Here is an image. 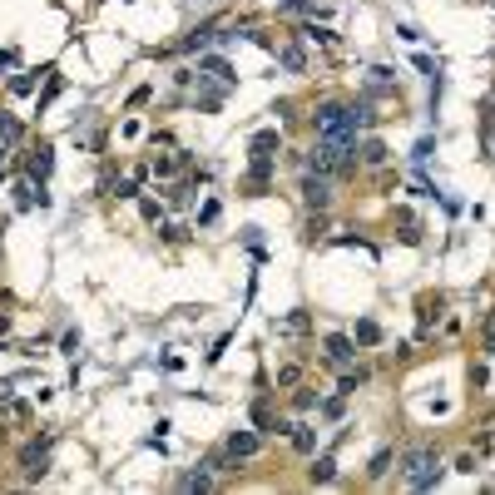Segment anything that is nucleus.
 <instances>
[{"label": "nucleus", "mask_w": 495, "mask_h": 495, "mask_svg": "<svg viewBox=\"0 0 495 495\" xmlns=\"http://www.w3.org/2000/svg\"><path fill=\"white\" fill-rule=\"evenodd\" d=\"M278 60H283L293 75H302V70H307V55H302V45H283V50H278Z\"/></svg>", "instance_id": "nucleus-12"}, {"label": "nucleus", "mask_w": 495, "mask_h": 495, "mask_svg": "<svg viewBox=\"0 0 495 495\" xmlns=\"http://www.w3.org/2000/svg\"><path fill=\"white\" fill-rule=\"evenodd\" d=\"M15 139H20V119L0 114V144H15Z\"/></svg>", "instance_id": "nucleus-19"}, {"label": "nucleus", "mask_w": 495, "mask_h": 495, "mask_svg": "<svg viewBox=\"0 0 495 495\" xmlns=\"http://www.w3.org/2000/svg\"><path fill=\"white\" fill-rule=\"evenodd\" d=\"M431 149H436V139H421V144H416V154H411V159H416V164H426V159H431Z\"/></svg>", "instance_id": "nucleus-25"}, {"label": "nucleus", "mask_w": 495, "mask_h": 495, "mask_svg": "<svg viewBox=\"0 0 495 495\" xmlns=\"http://www.w3.org/2000/svg\"><path fill=\"white\" fill-rule=\"evenodd\" d=\"M357 154H362V164H367V169H382V164H387V144H377V139H367Z\"/></svg>", "instance_id": "nucleus-10"}, {"label": "nucleus", "mask_w": 495, "mask_h": 495, "mask_svg": "<svg viewBox=\"0 0 495 495\" xmlns=\"http://www.w3.org/2000/svg\"><path fill=\"white\" fill-rule=\"evenodd\" d=\"M357 342H362V347H377V342H382V327H377L372 317H362V322H357Z\"/></svg>", "instance_id": "nucleus-16"}, {"label": "nucleus", "mask_w": 495, "mask_h": 495, "mask_svg": "<svg viewBox=\"0 0 495 495\" xmlns=\"http://www.w3.org/2000/svg\"><path fill=\"white\" fill-rule=\"evenodd\" d=\"M307 476H312V486H327V481H332V476H337V461H332V456H317V461H312V471H307Z\"/></svg>", "instance_id": "nucleus-11"}, {"label": "nucleus", "mask_w": 495, "mask_h": 495, "mask_svg": "<svg viewBox=\"0 0 495 495\" xmlns=\"http://www.w3.org/2000/svg\"><path fill=\"white\" fill-rule=\"evenodd\" d=\"M278 5H283V10H297V15H317V10H322L317 0H278Z\"/></svg>", "instance_id": "nucleus-20"}, {"label": "nucleus", "mask_w": 495, "mask_h": 495, "mask_svg": "<svg viewBox=\"0 0 495 495\" xmlns=\"http://www.w3.org/2000/svg\"><path fill=\"white\" fill-rule=\"evenodd\" d=\"M15 65H20V55L15 50H0V70H15Z\"/></svg>", "instance_id": "nucleus-29"}, {"label": "nucleus", "mask_w": 495, "mask_h": 495, "mask_svg": "<svg viewBox=\"0 0 495 495\" xmlns=\"http://www.w3.org/2000/svg\"><path fill=\"white\" fill-rule=\"evenodd\" d=\"M278 144H283V134H278V129H263V134H253V154H273Z\"/></svg>", "instance_id": "nucleus-15"}, {"label": "nucleus", "mask_w": 495, "mask_h": 495, "mask_svg": "<svg viewBox=\"0 0 495 495\" xmlns=\"http://www.w3.org/2000/svg\"><path fill=\"white\" fill-rule=\"evenodd\" d=\"M50 169H55V149H50V144H40V149L25 159V179H30V184H45V179H50Z\"/></svg>", "instance_id": "nucleus-5"}, {"label": "nucleus", "mask_w": 495, "mask_h": 495, "mask_svg": "<svg viewBox=\"0 0 495 495\" xmlns=\"http://www.w3.org/2000/svg\"><path fill=\"white\" fill-rule=\"evenodd\" d=\"M0 352H5V347H0Z\"/></svg>", "instance_id": "nucleus-30"}, {"label": "nucleus", "mask_w": 495, "mask_h": 495, "mask_svg": "<svg viewBox=\"0 0 495 495\" xmlns=\"http://www.w3.org/2000/svg\"><path fill=\"white\" fill-rule=\"evenodd\" d=\"M139 208H144V218H149V223H159V218H164V203H154V198H144Z\"/></svg>", "instance_id": "nucleus-24"}, {"label": "nucleus", "mask_w": 495, "mask_h": 495, "mask_svg": "<svg viewBox=\"0 0 495 495\" xmlns=\"http://www.w3.org/2000/svg\"><path fill=\"white\" fill-rule=\"evenodd\" d=\"M208 486H213V476H208V466H203V471H194V476H184V481H179V491H208Z\"/></svg>", "instance_id": "nucleus-17"}, {"label": "nucleus", "mask_w": 495, "mask_h": 495, "mask_svg": "<svg viewBox=\"0 0 495 495\" xmlns=\"http://www.w3.org/2000/svg\"><path fill=\"white\" fill-rule=\"evenodd\" d=\"M367 95H372V99H382V95H396V80H392V70H367Z\"/></svg>", "instance_id": "nucleus-8"}, {"label": "nucleus", "mask_w": 495, "mask_h": 495, "mask_svg": "<svg viewBox=\"0 0 495 495\" xmlns=\"http://www.w3.org/2000/svg\"><path fill=\"white\" fill-rule=\"evenodd\" d=\"M312 401H317L312 392H297V396H293V406H297V411H312Z\"/></svg>", "instance_id": "nucleus-28"}, {"label": "nucleus", "mask_w": 495, "mask_h": 495, "mask_svg": "<svg viewBox=\"0 0 495 495\" xmlns=\"http://www.w3.org/2000/svg\"><path fill=\"white\" fill-rule=\"evenodd\" d=\"M401 471H406V486H411V491H431V486L441 481V456H436L431 446H411V451L401 456Z\"/></svg>", "instance_id": "nucleus-2"}, {"label": "nucleus", "mask_w": 495, "mask_h": 495, "mask_svg": "<svg viewBox=\"0 0 495 495\" xmlns=\"http://www.w3.org/2000/svg\"><path fill=\"white\" fill-rule=\"evenodd\" d=\"M312 129H317V139H357V129H352V104H342V99L317 104Z\"/></svg>", "instance_id": "nucleus-3"}, {"label": "nucleus", "mask_w": 495, "mask_h": 495, "mask_svg": "<svg viewBox=\"0 0 495 495\" xmlns=\"http://www.w3.org/2000/svg\"><path fill=\"white\" fill-rule=\"evenodd\" d=\"M352 357H357V342H352V337H342V332H337V337H327V362H332V367H342V372H347V367H352Z\"/></svg>", "instance_id": "nucleus-7"}, {"label": "nucleus", "mask_w": 495, "mask_h": 495, "mask_svg": "<svg viewBox=\"0 0 495 495\" xmlns=\"http://www.w3.org/2000/svg\"><path fill=\"white\" fill-rule=\"evenodd\" d=\"M302 198H307V208L322 213V208L332 203V174H312V169H307V174H302Z\"/></svg>", "instance_id": "nucleus-4"}, {"label": "nucleus", "mask_w": 495, "mask_h": 495, "mask_svg": "<svg viewBox=\"0 0 495 495\" xmlns=\"http://www.w3.org/2000/svg\"><path fill=\"white\" fill-rule=\"evenodd\" d=\"M164 238H169V243H184V238H189V233H184V228H179V223H164Z\"/></svg>", "instance_id": "nucleus-27"}, {"label": "nucleus", "mask_w": 495, "mask_h": 495, "mask_svg": "<svg viewBox=\"0 0 495 495\" xmlns=\"http://www.w3.org/2000/svg\"><path fill=\"white\" fill-rule=\"evenodd\" d=\"M372 124H377V114H372V104H367V99H357V104H352V129H357V134H367Z\"/></svg>", "instance_id": "nucleus-9"}, {"label": "nucleus", "mask_w": 495, "mask_h": 495, "mask_svg": "<svg viewBox=\"0 0 495 495\" xmlns=\"http://www.w3.org/2000/svg\"><path fill=\"white\" fill-rule=\"evenodd\" d=\"M60 85H65V80H60V75L50 70V85H45V95H40V109H45V104H50V99H55V95H60Z\"/></svg>", "instance_id": "nucleus-23"}, {"label": "nucleus", "mask_w": 495, "mask_h": 495, "mask_svg": "<svg viewBox=\"0 0 495 495\" xmlns=\"http://www.w3.org/2000/svg\"><path fill=\"white\" fill-rule=\"evenodd\" d=\"M288 436H293V446H297V451H312V446H317V436H312V426H293Z\"/></svg>", "instance_id": "nucleus-18"}, {"label": "nucleus", "mask_w": 495, "mask_h": 495, "mask_svg": "<svg viewBox=\"0 0 495 495\" xmlns=\"http://www.w3.org/2000/svg\"><path fill=\"white\" fill-rule=\"evenodd\" d=\"M307 169L312 174H357V139H317L312 154H307Z\"/></svg>", "instance_id": "nucleus-1"}, {"label": "nucleus", "mask_w": 495, "mask_h": 495, "mask_svg": "<svg viewBox=\"0 0 495 495\" xmlns=\"http://www.w3.org/2000/svg\"><path fill=\"white\" fill-rule=\"evenodd\" d=\"M258 446H263V436H258V431H233L223 456H228V461H248V456H258Z\"/></svg>", "instance_id": "nucleus-6"}, {"label": "nucleus", "mask_w": 495, "mask_h": 495, "mask_svg": "<svg viewBox=\"0 0 495 495\" xmlns=\"http://www.w3.org/2000/svg\"><path fill=\"white\" fill-rule=\"evenodd\" d=\"M198 223H203V228H208V223H218V198H208V203L198 208Z\"/></svg>", "instance_id": "nucleus-22"}, {"label": "nucleus", "mask_w": 495, "mask_h": 495, "mask_svg": "<svg viewBox=\"0 0 495 495\" xmlns=\"http://www.w3.org/2000/svg\"><path fill=\"white\" fill-rule=\"evenodd\" d=\"M297 35H302V40H307V45H332V40H337V35H332V30H327V25H302V30H297Z\"/></svg>", "instance_id": "nucleus-13"}, {"label": "nucleus", "mask_w": 495, "mask_h": 495, "mask_svg": "<svg viewBox=\"0 0 495 495\" xmlns=\"http://www.w3.org/2000/svg\"><path fill=\"white\" fill-rule=\"evenodd\" d=\"M30 90H35V75H15L10 80V95H30Z\"/></svg>", "instance_id": "nucleus-21"}, {"label": "nucleus", "mask_w": 495, "mask_h": 495, "mask_svg": "<svg viewBox=\"0 0 495 495\" xmlns=\"http://www.w3.org/2000/svg\"><path fill=\"white\" fill-rule=\"evenodd\" d=\"M387 466H392V451H377V461H372V476H387Z\"/></svg>", "instance_id": "nucleus-26"}, {"label": "nucleus", "mask_w": 495, "mask_h": 495, "mask_svg": "<svg viewBox=\"0 0 495 495\" xmlns=\"http://www.w3.org/2000/svg\"><path fill=\"white\" fill-rule=\"evenodd\" d=\"M198 65H203V70H208V75H218V80H223V85H233V80H238V75H233V70H228V65H223V60H218V55H203V60H198Z\"/></svg>", "instance_id": "nucleus-14"}]
</instances>
